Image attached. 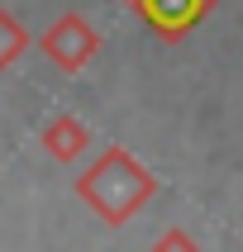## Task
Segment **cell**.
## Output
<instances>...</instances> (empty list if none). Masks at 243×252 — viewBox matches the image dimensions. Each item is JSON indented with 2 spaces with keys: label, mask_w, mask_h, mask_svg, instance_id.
<instances>
[{
  "label": "cell",
  "mask_w": 243,
  "mask_h": 252,
  "mask_svg": "<svg viewBox=\"0 0 243 252\" xmlns=\"http://www.w3.org/2000/svg\"><path fill=\"white\" fill-rule=\"evenodd\" d=\"M76 195H81L105 224H124L129 214L153 195V176H148L124 148H110V153H100V162L76 181Z\"/></svg>",
  "instance_id": "cell-1"
},
{
  "label": "cell",
  "mask_w": 243,
  "mask_h": 252,
  "mask_svg": "<svg viewBox=\"0 0 243 252\" xmlns=\"http://www.w3.org/2000/svg\"><path fill=\"white\" fill-rule=\"evenodd\" d=\"M38 48L53 57L62 71H81V62L100 48V38L91 33V29H86V19H81V14H62V19H57V24L38 38Z\"/></svg>",
  "instance_id": "cell-2"
},
{
  "label": "cell",
  "mask_w": 243,
  "mask_h": 252,
  "mask_svg": "<svg viewBox=\"0 0 243 252\" xmlns=\"http://www.w3.org/2000/svg\"><path fill=\"white\" fill-rule=\"evenodd\" d=\"M134 10L157 29V33H186L205 14V0H134Z\"/></svg>",
  "instance_id": "cell-3"
},
{
  "label": "cell",
  "mask_w": 243,
  "mask_h": 252,
  "mask_svg": "<svg viewBox=\"0 0 243 252\" xmlns=\"http://www.w3.org/2000/svg\"><path fill=\"white\" fill-rule=\"evenodd\" d=\"M86 143H91V133H86V124H81V119H71V114H62V119H53V124H43V148H48L53 162H76Z\"/></svg>",
  "instance_id": "cell-4"
},
{
  "label": "cell",
  "mask_w": 243,
  "mask_h": 252,
  "mask_svg": "<svg viewBox=\"0 0 243 252\" xmlns=\"http://www.w3.org/2000/svg\"><path fill=\"white\" fill-rule=\"evenodd\" d=\"M24 48H29V33L19 29V19L10 10H0V71L10 67L14 57H24Z\"/></svg>",
  "instance_id": "cell-5"
},
{
  "label": "cell",
  "mask_w": 243,
  "mask_h": 252,
  "mask_svg": "<svg viewBox=\"0 0 243 252\" xmlns=\"http://www.w3.org/2000/svg\"><path fill=\"white\" fill-rule=\"evenodd\" d=\"M157 252H191V248H186V243H181V233H167V243H162V248H157Z\"/></svg>",
  "instance_id": "cell-6"
}]
</instances>
